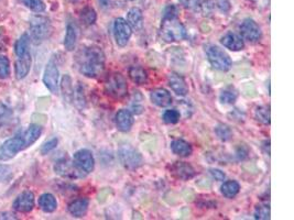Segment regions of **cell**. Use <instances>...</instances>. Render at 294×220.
Segmentation results:
<instances>
[{"label": "cell", "instance_id": "1", "mask_svg": "<svg viewBox=\"0 0 294 220\" xmlns=\"http://www.w3.org/2000/svg\"><path fill=\"white\" fill-rule=\"evenodd\" d=\"M105 53L99 46H86L76 55V64L81 74L89 78L98 77L105 70Z\"/></svg>", "mask_w": 294, "mask_h": 220}, {"label": "cell", "instance_id": "2", "mask_svg": "<svg viewBox=\"0 0 294 220\" xmlns=\"http://www.w3.org/2000/svg\"><path fill=\"white\" fill-rule=\"evenodd\" d=\"M161 38L164 42H179L187 38V29L182 22L175 18H162Z\"/></svg>", "mask_w": 294, "mask_h": 220}, {"label": "cell", "instance_id": "3", "mask_svg": "<svg viewBox=\"0 0 294 220\" xmlns=\"http://www.w3.org/2000/svg\"><path fill=\"white\" fill-rule=\"evenodd\" d=\"M205 52L207 55L208 62L211 63L214 69L221 72H227L231 69L232 65L231 59L223 48H220L217 45L209 44L205 46Z\"/></svg>", "mask_w": 294, "mask_h": 220}, {"label": "cell", "instance_id": "4", "mask_svg": "<svg viewBox=\"0 0 294 220\" xmlns=\"http://www.w3.org/2000/svg\"><path fill=\"white\" fill-rule=\"evenodd\" d=\"M106 93L111 96L112 98L122 99L125 98L128 94V86L126 78L121 73H111L106 77L105 81Z\"/></svg>", "mask_w": 294, "mask_h": 220}, {"label": "cell", "instance_id": "5", "mask_svg": "<svg viewBox=\"0 0 294 220\" xmlns=\"http://www.w3.org/2000/svg\"><path fill=\"white\" fill-rule=\"evenodd\" d=\"M52 32L51 22L45 17L34 16L30 20V33L34 43H41L49 38Z\"/></svg>", "mask_w": 294, "mask_h": 220}, {"label": "cell", "instance_id": "6", "mask_svg": "<svg viewBox=\"0 0 294 220\" xmlns=\"http://www.w3.org/2000/svg\"><path fill=\"white\" fill-rule=\"evenodd\" d=\"M118 157L123 167L127 170H137L143 164V157L140 152L129 144H124L119 148Z\"/></svg>", "mask_w": 294, "mask_h": 220}, {"label": "cell", "instance_id": "7", "mask_svg": "<svg viewBox=\"0 0 294 220\" xmlns=\"http://www.w3.org/2000/svg\"><path fill=\"white\" fill-rule=\"evenodd\" d=\"M54 171H55L57 175L70 180L82 179V177L86 175L76 167L73 161H71L68 157H63L57 160L55 164H54Z\"/></svg>", "mask_w": 294, "mask_h": 220}, {"label": "cell", "instance_id": "8", "mask_svg": "<svg viewBox=\"0 0 294 220\" xmlns=\"http://www.w3.org/2000/svg\"><path fill=\"white\" fill-rule=\"evenodd\" d=\"M25 149L22 137H14L8 139L0 145V161H9L14 158L20 151Z\"/></svg>", "mask_w": 294, "mask_h": 220}, {"label": "cell", "instance_id": "9", "mask_svg": "<svg viewBox=\"0 0 294 220\" xmlns=\"http://www.w3.org/2000/svg\"><path fill=\"white\" fill-rule=\"evenodd\" d=\"M131 35H133V29L127 20H125L124 18H117L113 22V38L117 45L121 47L127 45Z\"/></svg>", "mask_w": 294, "mask_h": 220}, {"label": "cell", "instance_id": "10", "mask_svg": "<svg viewBox=\"0 0 294 220\" xmlns=\"http://www.w3.org/2000/svg\"><path fill=\"white\" fill-rule=\"evenodd\" d=\"M241 34L244 40H247L250 43H256V42L261 39V29L254 19H245L241 24Z\"/></svg>", "mask_w": 294, "mask_h": 220}, {"label": "cell", "instance_id": "11", "mask_svg": "<svg viewBox=\"0 0 294 220\" xmlns=\"http://www.w3.org/2000/svg\"><path fill=\"white\" fill-rule=\"evenodd\" d=\"M73 162L76 167L85 174H89L91 172H93L94 167H95V160H94L93 153L87 149H82L75 152L73 156Z\"/></svg>", "mask_w": 294, "mask_h": 220}, {"label": "cell", "instance_id": "12", "mask_svg": "<svg viewBox=\"0 0 294 220\" xmlns=\"http://www.w3.org/2000/svg\"><path fill=\"white\" fill-rule=\"evenodd\" d=\"M58 78H60V73H58L57 66L51 60L50 62L47 63L44 70L43 83L46 86V88L53 94L58 93Z\"/></svg>", "mask_w": 294, "mask_h": 220}, {"label": "cell", "instance_id": "13", "mask_svg": "<svg viewBox=\"0 0 294 220\" xmlns=\"http://www.w3.org/2000/svg\"><path fill=\"white\" fill-rule=\"evenodd\" d=\"M13 207L16 211L23 213L30 212L34 207V194L30 191L22 192L20 195H18L17 198L14 200Z\"/></svg>", "mask_w": 294, "mask_h": 220}, {"label": "cell", "instance_id": "14", "mask_svg": "<svg viewBox=\"0 0 294 220\" xmlns=\"http://www.w3.org/2000/svg\"><path fill=\"white\" fill-rule=\"evenodd\" d=\"M171 173L174 177H177L178 180L182 181H189L191 179H193L196 174L194 168L187 162L174 163L171 168Z\"/></svg>", "mask_w": 294, "mask_h": 220}, {"label": "cell", "instance_id": "15", "mask_svg": "<svg viewBox=\"0 0 294 220\" xmlns=\"http://www.w3.org/2000/svg\"><path fill=\"white\" fill-rule=\"evenodd\" d=\"M167 83H169V86L178 96L188 95L189 93L188 83L184 79V77L178 74V73H170L169 76H167Z\"/></svg>", "mask_w": 294, "mask_h": 220}, {"label": "cell", "instance_id": "16", "mask_svg": "<svg viewBox=\"0 0 294 220\" xmlns=\"http://www.w3.org/2000/svg\"><path fill=\"white\" fill-rule=\"evenodd\" d=\"M116 127L119 131L129 132L134 126V115L128 109L119 110L116 115Z\"/></svg>", "mask_w": 294, "mask_h": 220}, {"label": "cell", "instance_id": "17", "mask_svg": "<svg viewBox=\"0 0 294 220\" xmlns=\"http://www.w3.org/2000/svg\"><path fill=\"white\" fill-rule=\"evenodd\" d=\"M220 43L223 44L226 48L233 52H238L242 51L245 47V42L244 39L241 35H238L233 32H227L221 36L220 39Z\"/></svg>", "mask_w": 294, "mask_h": 220}, {"label": "cell", "instance_id": "18", "mask_svg": "<svg viewBox=\"0 0 294 220\" xmlns=\"http://www.w3.org/2000/svg\"><path fill=\"white\" fill-rule=\"evenodd\" d=\"M32 59L30 52L26 53L22 57H19L16 62V77L17 79H23L28 76L30 70H31Z\"/></svg>", "mask_w": 294, "mask_h": 220}, {"label": "cell", "instance_id": "19", "mask_svg": "<svg viewBox=\"0 0 294 220\" xmlns=\"http://www.w3.org/2000/svg\"><path fill=\"white\" fill-rule=\"evenodd\" d=\"M150 98H151V101L154 105H157L158 107H167L173 101L171 93L164 88L153 89L151 94H150Z\"/></svg>", "mask_w": 294, "mask_h": 220}, {"label": "cell", "instance_id": "20", "mask_svg": "<svg viewBox=\"0 0 294 220\" xmlns=\"http://www.w3.org/2000/svg\"><path fill=\"white\" fill-rule=\"evenodd\" d=\"M89 206L87 198H77L69 205V212L75 218H82L86 215Z\"/></svg>", "mask_w": 294, "mask_h": 220}, {"label": "cell", "instance_id": "21", "mask_svg": "<svg viewBox=\"0 0 294 220\" xmlns=\"http://www.w3.org/2000/svg\"><path fill=\"white\" fill-rule=\"evenodd\" d=\"M42 131H43V128L39 125H31L26 132L22 134V140H23V145H25V149L31 146L37 140L41 137Z\"/></svg>", "mask_w": 294, "mask_h": 220}, {"label": "cell", "instance_id": "22", "mask_svg": "<svg viewBox=\"0 0 294 220\" xmlns=\"http://www.w3.org/2000/svg\"><path fill=\"white\" fill-rule=\"evenodd\" d=\"M79 38V29L73 22H69L67 27V34L64 38V46L68 51H73Z\"/></svg>", "mask_w": 294, "mask_h": 220}, {"label": "cell", "instance_id": "23", "mask_svg": "<svg viewBox=\"0 0 294 220\" xmlns=\"http://www.w3.org/2000/svg\"><path fill=\"white\" fill-rule=\"evenodd\" d=\"M127 22L133 30L140 31L143 27V14L142 10L138 7H133L127 14Z\"/></svg>", "mask_w": 294, "mask_h": 220}, {"label": "cell", "instance_id": "24", "mask_svg": "<svg viewBox=\"0 0 294 220\" xmlns=\"http://www.w3.org/2000/svg\"><path fill=\"white\" fill-rule=\"evenodd\" d=\"M171 150L174 154H177L181 157H189L193 153V149H192V145L184 141V140L178 139L174 140L171 142Z\"/></svg>", "mask_w": 294, "mask_h": 220}, {"label": "cell", "instance_id": "25", "mask_svg": "<svg viewBox=\"0 0 294 220\" xmlns=\"http://www.w3.org/2000/svg\"><path fill=\"white\" fill-rule=\"evenodd\" d=\"M39 206L44 212H53L57 208L56 198L50 193H45L41 195L39 198Z\"/></svg>", "mask_w": 294, "mask_h": 220}, {"label": "cell", "instance_id": "26", "mask_svg": "<svg viewBox=\"0 0 294 220\" xmlns=\"http://www.w3.org/2000/svg\"><path fill=\"white\" fill-rule=\"evenodd\" d=\"M129 77L137 85H145L148 82L147 72L140 66H131L129 69Z\"/></svg>", "mask_w": 294, "mask_h": 220}, {"label": "cell", "instance_id": "27", "mask_svg": "<svg viewBox=\"0 0 294 220\" xmlns=\"http://www.w3.org/2000/svg\"><path fill=\"white\" fill-rule=\"evenodd\" d=\"M241 191V185L236 181H227L220 187V192L226 198H233Z\"/></svg>", "mask_w": 294, "mask_h": 220}, {"label": "cell", "instance_id": "28", "mask_svg": "<svg viewBox=\"0 0 294 220\" xmlns=\"http://www.w3.org/2000/svg\"><path fill=\"white\" fill-rule=\"evenodd\" d=\"M61 88H62V94L64 99L68 102H71L73 100L74 97V90L73 86H72V79L69 75H64L62 78V83H61Z\"/></svg>", "mask_w": 294, "mask_h": 220}, {"label": "cell", "instance_id": "29", "mask_svg": "<svg viewBox=\"0 0 294 220\" xmlns=\"http://www.w3.org/2000/svg\"><path fill=\"white\" fill-rule=\"evenodd\" d=\"M29 43H30L29 34L27 33L22 34L19 40L16 42L15 45V53L17 55V58L22 57V55H25L26 53L29 52Z\"/></svg>", "mask_w": 294, "mask_h": 220}, {"label": "cell", "instance_id": "30", "mask_svg": "<svg viewBox=\"0 0 294 220\" xmlns=\"http://www.w3.org/2000/svg\"><path fill=\"white\" fill-rule=\"evenodd\" d=\"M256 119L261 122L262 125L269 126L271 122V115H270V107L269 106H259L256 108L255 112Z\"/></svg>", "mask_w": 294, "mask_h": 220}, {"label": "cell", "instance_id": "31", "mask_svg": "<svg viewBox=\"0 0 294 220\" xmlns=\"http://www.w3.org/2000/svg\"><path fill=\"white\" fill-rule=\"evenodd\" d=\"M97 15L96 11L92 7H85L81 12V20L86 24V26H92L96 22Z\"/></svg>", "mask_w": 294, "mask_h": 220}, {"label": "cell", "instance_id": "32", "mask_svg": "<svg viewBox=\"0 0 294 220\" xmlns=\"http://www.w3.org/2000/svg\"><path fill=\"white\" fill-rule=\"evenodd\" d=\"M215 132H216V136L218 137V139L224 142L229 141V140L232 138L231 129L227 125H224V124H220L216 127Z\"/></svg>", "mask_w": 294, "mask_h": 220}, {"label": "cell", "instance_id": "33", "mask_svg": "<svg viewBox=\"0 0 294 220\" xmlns=\"http://www.w3.org/2000/svg\"><path fill=\"white\" fill-rule=\"evenodd\" d=\"M219 100L224 105H232L237 100V93L232 89H225L220 93Z\"/></svg>", "mask_w": 294, "mask_h": 220}, {"label": "cell", "instance_id": "34", "mask_svg": "<svg viewBox=\"0 0 294 220\" xmlns=\"http://www.w3.org/2000/svg\"><path fill=\"white\" fill-rule=\"evenodd\" d=\"M162 118H163L164 122L166 124H170V125H174V124H178L180 121V118H181V114H180L177 109H169V110H165V113L162 116Z\"/></svg>", "mask_w": 294, "mask_h": 220}, {"label": "cell", "instance_id": "35", "mask_svg": "<svg viewBox=\"0 0 294 220\" xmlns=\"http://www.w3.org/2000/svg\"><path fill=\"white\" fill-rule=\"evenodd\" d=\"M21 3L34 12H43L45 10V4L42 0H21Z\"/></svg>", "mask_w": 294, "mask_h": 220}, {"label": "cell", "instance_id": "36", "mask_svg": "<svg viewBox=\"0 0 294 220\" xmlns=\"http://www.w3.org/2000/svg\"><path fill=\"white\" fill-rule=\"evenodd\" d=\"M255 219L267 220L270 219V207L266 204H260L256 207Z\"/></svg>", "mask_w": 294, "mask_h": 220}, {"label": "cell", "instance_id": "37", "mask_svg": "<svg viewBox=\"0 0 294 220\" xmlns=\"http://www.w3.org/2000/svg\"><path fill=\"white\" fill-rule=\"evenodd\" d=\"M10 74V62L5 55H0V79L7 78Z\"/></svg>", "mask_w": 294, "mask_h": 220}, {"label": "cell", "instance_id": "38", "mask_svg": "<svg viewBox=\"0 0 294 220\" xmlns=\"http://www.w3.org/2000/svg\"><path fill=\"white\" fill-rule=\"evenodd\" d=\"M11 116V110L5 103H0V128L7 122Z\"/></svg>", "mask_w": 294, "mask_h": 220}, {"label": "cell", "instance_id": "39", "mask_svg": "<svg viewBox=\"0 0 294 220\" xmlns=\"http://www.w3.org/2000/svg\"><path fill=\"white\" fill-rule=\"evenodd\" d=\"M57 143H58V140L56 138H53V139L49 140V141L45 142L43 145L41 146V153L42 154H47L49 152H51L52 150H54L56 148Z\"/></svg>", "mask_w": 294, "mask_h": 220}, {"label": "cell", "instance_id": "40", "mask_svg": "<svg viewBox=\"0 0 294 220\" xmlns=\"http://www.w3.org/2000/svg\"><path fill=\"white\" fill-rule=\"evenodd\" d=\"M11 174V168L9 165L0 164V183L6 182V180H8V177Z\"/></svg>", "mask_w": 294, "mask_h": 220}, {"label": "cell", "instance_id": "41", "mask_svg": "<svg viewBox=\"0 0 294 220\" xmlns=\"http://www.w3.org/2000/svg\"><path fill=\"white\" fill-rule=\"evenodd\" d=\"M179 15V10L174 5H169L163 11V18H175Z\"/></svg>", "mask_w": 294, "mask_h": 220}, {"label": "cell", "instance_id": "42", "mask_svg": "<svg viewBox=\"0 0 294 220\" xmlns=\"http://www.w3.org/2000/svg\"><path fill=\"white\" fill-rule=\"evenodd\" d=\"M209 173H211V175L213 176V179H215L216 181H219V182L224 181L225 177H226L223 171H220L218 169H211L209 170Z\"/></svg>", "mask_w": 294, "mask_h": 220}, {"label": "cell", "instance_id": "43", "mask_svg": "<svg viewBox=\"0 0 294 220\" xmlns=\"http://www.w3.org/2000/svg\"><path fill=\"white\" fill-rule=\"evenodd\" d=\"M216 6L221 12H228L230 10V3L228 0H216Z\"/></svg>", "mask_w": 294, "mask_h": 220}, {"label": "cell", "instance_id": "44", "mask_svg": "<svg viewBox=\"0 0 294 220\" xmlns=\"http://www.w3.org/2000/svg\"><path fill=\"white\" fill-rule=\"evenodd\" d=\"M185 8H194L197 5H200L201 0H180Z\"/></svg>", "mask_w": 294, "mask_h": 220}, {"label": "cell", "instance_id": "45", "mask_svg": "<svg viewBox=\"0 0 294 220\" xmlns=\"http://www.w3.org/2000/svg\"><path fill=\"white\" fill-rule=\"evenodd\" d=\"M243 149H244V146H241V148H239V150L237 151V155L239 157V160H244V158H246L248 155V150L246 152H244Z\"/></svg>", "mask_w": 294, "mask_h": 220}, {"label": "cell", "instance_id": "46", "mask_svg": "<svg viewBox=\"0 0 294 220\" xmlns=\"http://www.w3.org/2000/svg\"><path fill=\"white\" fill-rule=\"evenodd\" d=\"M18 217L15 216L13 212H2L0 213V219H17Z\"/></svg>", "mask_w": 294, "mask_h": 220}, {"label": "cell", "instance_id": "47", "mask_svg": "<svg viewBox=\"0 0 294 220\" xmlns=\"http://www.w3.org/2000/svg\"><path fill=\"white\" fill-rule=\"evenodd\" d=\"M6 45V40H5V36L0 34V50H4V47Z\"/></svg>", "mask_w": 294, "mask_h": 220}, {"label": "cell", "instance_id": "48", "mask_svg": "<svg viewBox=\"0 0 294 220\" xmlns=\"http://www.w3.org/2000/svg\"><path fill=\"white\" fill-rule=\"evenodd\" d=\"M99 2L103 4V6H108V4H109V0H99Z\"/></svg>", "mask_w": 294, "mask_h": 220}]
</instances>
